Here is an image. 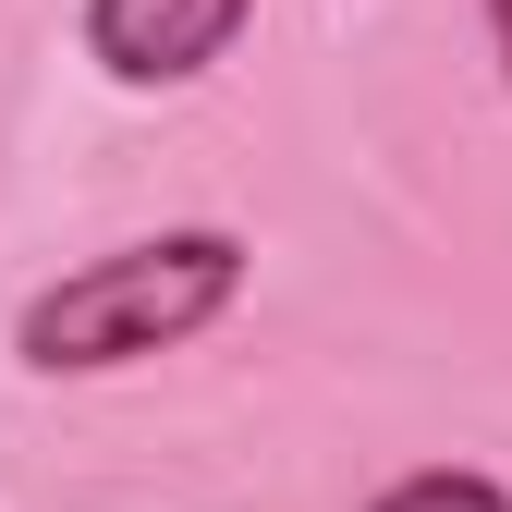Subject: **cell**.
<instances>
[{
    "label": "cell",
    "instance_id": "cell-1",
    "mask_svg": "<svg viewBox=\"0 0 512 512\" xmlns=\"http://www.w3.org/2000/svg\"><path fill=\"white\" fill-rule=\"evenodd\" d=\"M244 281V244L232 232H159V244H122L98 269L49 281L25 305V366H135L183 330H208Z\"/></svg>",
    "mask_w": 512,
    "mask_h": 512
},
{
    "label": "cell",
    "instance_id": "cell-2",
    "mask_svg": "<svg viewBox=\"0 0 512 512\" xmlns=\"http://www.w3.org/2000/svg\"><path fill=\"white\" fill-rule=\"evenodd\" d=\"M244 25V0H86V37L122 86H183V74H208V61L232 49Z\"/></svg>",
    "mask_w": 512,
    "mask_h": 512
},
{
    "label": "cell",
    "instance_id": "cell-3",
    "mask_svg": "<svg viewBox=\"0 0 512 512\" xmlns=\"http://www.w3.org/2000/svg\"><path fill=\"white\" fill-rule=\"evenodd\" d=\"M378 512H512V500H500L488 476H452V464H439V476H403Z\"/></svg>",
    "mask_w": 512,
    "mask_h": 512
},
{
    "label": "cell",
    "instance_id": "cell-4",
    "mask_svg": "<svg viewBox=\"0 0 512 512\" xmlns=\"http://www.w3.org/2000/svg\"><path fill=\"white\" fill-rule=\"evenodd\" d=\"M488 37H500V61H512V0H488Z\"/></svg>",
    "mask_w": 512,
    "mask_h": 512
}]
</instances>
